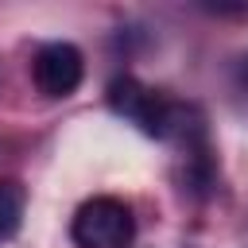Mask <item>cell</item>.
<instances>
[{
  "mask_svg": "<svg viewBox=\"0 0 248 248\" xmlns=\"http://www.w3.org/2000/svg\"><path fill=\"white\" fill-rule=\"evenodd\" d=\"M70 240L78 248H128L136 240L132 205L112 194H97L81 202L70 221Z\"/></svg>",
  "mask_w": 248,
  "mask_h": 248,
  "instance_id": "2",
  "label": "cell"
},
{
  "mask_svg": "<svg viewBox=\"0 0 248 248\" xmlns=\"http://www.w3.org/2000/svg\"><path fill=\"white\" fill-rule=\"evenodd\" d=\"M85 78V58L74 43H43L31 58V81L43 97H70Z\"/></svg>",
  "mask_w": 248,
  "mask_h": 248,
  "instance_id": "3",
  "label": "cell"
},
{
  "mask_svg": "<svg viewBox=\"0 0 248 248\" xmlns=\"http://www.w3.org/2000/svg\"><path fill=\"white\" fill-rule=\"evenodd\" d=\"M108 108L116 112V116H124L128 124H136L143 136H151V140H170V128H174V120H178V105L174 101H167L159 89H151V85H143L140 78H132V74H120V78H112L108 81Z\"/></svg>",
  "mask_w": 248,
  "mask_h": 248,
  "instance_id": "1",
  "label": "cell"
},
{
  "mask_svg": "<svg viewBox=\"0 0 248 248\" xmlns=\"http://www.w3.org/2000/svg\"><path fill=\"white\" fill-rule=\"evenodd\" d=\"M19 221H23V186L4 178L0 182V244H8L19 232Z\"/></svg>",
  "mask_w": 248,
  "mask_h": 248,
  "instance_id": "4",
  "label": "cell"
}]
</instances>
